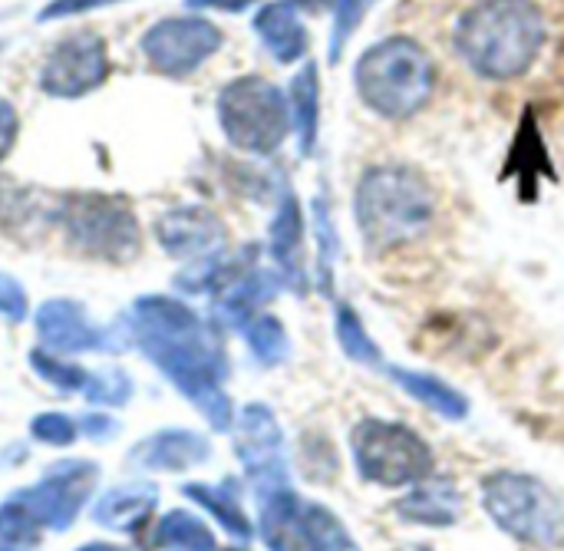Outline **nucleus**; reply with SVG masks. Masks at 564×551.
Wrapping results in <instances>:
<instances>
[{"instance_id": "obj_40", "label": "nucleus", "mask_w": 564, "mask_h": 551, "mask_svg": "<svg viewBox=\"0 0 564 551\" xmlns=\"http://www.w3.org/2000/svg\"><path fill=\"white\" fill-rule=\"evenodd\" d=\"M228 551H238V549H228Z\"/></svg>"}, {"instance_id": "obj_21", "label": "nucleus", "mask_w": 564, "mask_h": 551, "mask_svg": "<svg viewBox=\"0 0 564 551\" xmlns=\"http://www.w3.org/2000/svg\"><path fill=\"white\" fill-rule=\"evenodd\" d=\"M291 109H294V126L301 139V152L307 155L317 142V126H321V79L317 66L307 63L294 83H291Z\"/></svg>"}, {"instance_id": "obj_28", "label": "nucleus", "mask_w": 564, "mask_h": 551, "mask_svg": "<svg viewBox=\"0 0 564 551\" xmlns=\"http://www.w3.org/2000/svg\"><path fill=\"white\" fill-rule=\"evenodd\" d=\"M377 0H337V17H334V40H330V63H337L344 56V46L347 40L354 36V30L364 23L367 10L373 7Z\"/></svg>"}, {"instance_id": "obj_10", "label": "nucleus", "mask_w": 564, "mask_h": 551, "mask_svg": "<svg viewBox=\"0 0 564 551\" xmlns=\"http://www.w3.org/2000/svg\"><path fill=\"white\" fill-rule=\"evenodd\" d=\"M96 479V466L93 463H56L46 469L43 483L13 496L20 499L40 526H50L53 532H66L86 499V493L93 489Z\"/></svg>"}, {"instance_id": "obj_27", "label": "nucleus", "mask_w": 564, "mask_h": 551, "mask_svg": "<svg viewBox=\"0 0 564 551\" xmlns=\"http://www.w3.org/2000/svg\"><path fill=\"white\" fill-rule=\"evenodd\" d=\"M36 529H40L36 516L20 499H10L7 506H0V539L7 545H33Z\"/></svg>"}, {"instance_id": "obj_8", "label": "nucleus", "mask_w": 564, "mask_h": 551, "mask_svg": "<svg viewBox=\"0 0 564 551\" xmlns=\"http://www.w3.org/2000/svg\"><path fill=\"white\" fill-rule=\"evenodd\" d=\"M261 536L271 551H354L347 529L334 512L297 499L291 489H274L264 496Z\"/></svg>"}, {"instance_id": "obj_38", "label": "nucleus", "mask_w": 564, "mask_h": 551, "mask_svg": "<svg viewBox=\"0 0 564 551\" xmlns=\"http://www.w3.org/2000/svg\"><path fill=\"white\" fill-rule=\"evenodd\" d=\"M79 551H122V549H116V545H102V542H93V545H86V549H79Z\"/></svg>"}, {"instance_id": "obj_3", "label": "nucleus", "mask_w": 564, "mask_h": 551, "mask_svg": "<svg viewBox=\"0 0 564 551\" xmlns=\"http://www.w3.org/2000/svg\"><path fill=\"white\" fill-rule=\"evenodd\" d=\"M354 212L367 248L373 255H390L433 231L440 202L433 182L420 169L406 162H383L360 175Z\"/></svg>"}, {"instance_id": "obj_30", "label": "nucleus", "mask_w": 564, "mask_h": 551, "mask_svg": "<svg viewBox=\"0 0 564 551\" xmlns=\"http://www.w3.org/2000/svg\"><path fill=\"white\" fill-rule=\"evenodd\" d=\"M30 364L40 370V377H43V380L56 383L59 390H86V383H89L86 370H79V367H63V364L50 360L46 354H33V357H30Z\"/></svg>"}, {"instance_id": "obj_11", "label": "nucleus", "mask_w": 564, "mask_h": 551, "mask_svg": "<svg viewBox=\"0 0 564 551\" xmlns=\"http://www.w3.org/2000/svg\"><path fill=\"white\" fill-rule=\"evenodd\" d=\"M238 456L248 469V476L258 486V496L264 499L274 489H288V466H284V443L278 420L268 407L251 403L241 413L238 423Z\"/></svg>"}, {"instance_id": "obj_31", "label": "nucleus", "mask_w": 564, "mask_h": 551, "mask_svg": "<svg viewBox=\"0 0 564 551\" xmlns=\"http://www.w3.org/2000/svg\"><path fill=\"white\" fill-rule=\"evenodd\" d=\"M33 436L50 446H69L76 440V423L59 413H43L33 420Z\"/></svg>"}, {"instance_id": "obj_36", "label": "nucleus", "mask_w": 564, "mask_h": 551, "mask_svg": "<svg viewBox=\"0 0 564 551\" xmlns=\"http://www.w3.org/2000/svg\"><path fill=\"white\" fill-rule=\"evenodd\" d=\"M254 0H188V7H218V10H245Z\"/></svg>"}, {"instance_id": "obj_33", "label": "nucleus", "mask_w": 564, "mask_h": 551, "mask_svg": "<svg viewBox=\"0 0 564 551\" xmlns=\"http://www.w3.org/2000/svg\"><path fill=\"white\" fill-rule=\"evenodd\" d=\"M79 423H83L79 430H83L89 440H112V436L119 433V423L109 420V417H83Z\"/></svg>"}, {"instance_id": "obj_24", "label": "nucleus", "mask_w": 564, "mask_h": 551, "mask_svg": "<svg viewBox=\"0 0 564 551\" xmlns=\"http://www.w3.org/2000/svg\"><path fill=\"white\" fill-rule=\"evenodd\" d=\"M155 545H172L182 551H215V539L205 522L188 512H169L155 529Z\"/></svg>"}, {"instance_id": "obj_9", "label": "nucleus", "mask_w": 564, "mask_h": 551, "mask_svg": "<svg viewBox=\"0 0 564 551\" xmlns=\"http://www.w3.org/2000/svg\"><path fill=\"white\" fill-rule=\"evenodd\" d=\"M218 46H221L218 26H212L208 20H195V17H188V20H182V17L178 20H162L142 40V50L152 60V66L169 73V76L192 73Z\"/></svg>"}, {"instance_id": "obj_22", "label": "nucleus", "mask_w": 564, "mask_h": 551, "mask_svg": "<svg viewBox=\"0 0 564 551\" xmlns=\"http://www.w3.org/2000/svg\"><path fill=\"white\" fill-rule=\"evenodd\" d=\"M390 377L410 393V397H416L420 403H426V407H433L436 413H443L446 420H463L466 417V400L453 390V387H446L443 380H436V377H430V374H413V370H390Z\"/></svg>"}, {"instance_id": "obj_20", "label": "nucleus", "mask_w": 564, "mask_h": 551, "mask_svg": "<svg viewBox=\"0 0 564 551\" xmlns=\"http://www.w3.org/2000/svg\"><path fill=\"white\" fill-rule=\"evenodd\" d=\"M159 503V493L155 486L149 483H132V486H122V489H112L99 499V506L93 509V519L99 526H109V529H132L142 516H149V509Z\"/></svg>"}, {"instance_id": "obj_12", "label": "nucleus", "mask_w": 564, "mask_h": 551, "mask_svg": "<svg viewBox=\"0 0 564 551\" xmlns=\"http://www.w3.org/2000/svg\"><path fill=\"white\" fill-rule=\"evenodd\" d=\"M106 46L96 33H76L66 36L46 69H43V86L53 96H79L106 79Z\"/></svg>"}, {"instance_id": "obj_15", "label": "nucleus", "mask_w": 564, "mask_h": 551, "mask_svg": "<svg viewBox=\"0 0 564 551\" xmlns=\"http://www.w3.org/2000/svg\"><path fill=\"white\" fill-rule=\"evenodd\" d=\"M208 443L195 433H182V430H169L159 433L152 440H145L135 453L132 463L142 469H188L195 463L208 460Z\"/></svg>"}, {"instance_id": "obj_1", "label": "nucleus", "mask_w": 564, "mask_h": 551, "mask_svg": "<svg viewBox=\"0 0 564 551\" xmlns=\"http://www.w3.org/2000/svg\"><path fill=\"white\" fill-rule=\"evenodd\" d=\"M132 327L149 360L165 370L215 430H228L231 403L221 390L228 367L212 331L172 298H142L132 311Z\"/></svg>"}, {"instance_id": "obj_6", "label": "nucleus", "mask_w": 564, "mask_h": 551, "mask_svg": "<svg viewBox=\"0 0 564 551\" xmlns=\"http://www.w3.org/2000/svg\"><path fill=\"white\" fill-rule=\"evenodd\" d=\"M354 466L360 479L377 486H420L433 476L436 460L423 436L400 423L364 420L350 433Z\"/></svg>"}, {"instance_id": "obj_13", "label": "nucleus", "mask_w": 564, "mask_h": 551, "mask_svg": "<svg viewBox=\"0 0 564 551\" xmlns=\"http://www.w3.org/2000/svg\"><path fill=\"white\" fill-rule=\"evenodd\" d=\"M36 331L50 350H96L109 344V337L96 331L73 301H46L36 311Z\"/></svg>"}, {"instance_id": "obj_34", "label": "nucleus", "mask_w": 564, "mask_h": 551, "mask_svg": "<svg viewBox=\"0 0 564 551\" xmlns=\"http://www.w3.org/2000/svg\"><path fill=\"white\" fill-rule=\"evenodd\" d=\"M13 136H17V112L10 109V102L0 99V155L10 149Z\"/></svg>"}, {"instance_id": "obj_25", "label": "nucleus", "mask_w": 564, "mask_h": 551, "mask_svg": "<svg viewBox=\"0 0 564 551\" xmlns=\"http://www.w3.org/2000/svg\"><path fill=\"white\" fill-rule=\"evenodd\" d=\"M245 337H248L254 357L268 367H274L288 357V334L278 317H251L245 327Z\"/></svg>"}, {"instance_id": "obj_16", "label": "nucleus", "mask_w": 564, "mask_h": 551, "mask_svg": "<svg viewBox=\"0 0 564 551\" xmlns=\"http://www.w3.org/2000/svg\"><path fill=\"white\" fill-rule=\"evenodd\" d=\"M264 46L281 60V63H294L307 53V30L297 20L291 3H264L258 20H254Z\"/></svg>"}, {"instance_id": "obj_5", "label": "nucleus", "mask_w": 564, "mask_h": 551, "mask_svg": "<svg viewBox=\"0 0 564 551\" xmlns=\"http://www.w3.org/2000/svg\"><path fill=\"white\" fill-rule=\"evenodd\" d=\"M482 506L496 526L535 549H555L564 536L562 503L532 476L496 473L482 479Z\"/></svg>"}, {"instance_id": "obj_7", "label": "nucleus", "mask_w": 564, "mask_h": 551, "mask_svg": "<svg viewBox=\"0 0 564 551\" xmlns=\"http://www.w3.org/2000/svg\"><path fill=\"white\" fill-rule=\"evenodd\" d=\"M218 119L225 136L245 152H274L291 126V109L284 93L261 79L245 76L221 89L218 96Z\"/></svg>"}, {"instance_id": "obj_23", "label": "nucleus", "mask_w": 564, "mask_h": 551, "mask_svg": "<svg viewBox=\"0 0 564 551\" xmlns=\"http://www.w3.org/2000/svg\"><path fill=\"white\" fill-rule=\"evenodd\" d=\"M185 496L202 503L235 539H241V542L251 539V522L245 519V512H241V506L235 499V486L231 483L228 486H185Z\"/></svg>"}, {"instance_id": "obj_32", "label": "nucleus", "mask_w": 564, "mask_h": 551, "mask_svg": "<svg viewBox=\"0 0 564 551\" xmlns=\"http://www.w3.org/2000/svg\"><path fill=\"white\" fill-rule=\"evenodd\" d=\"M0 314L10 317V321H23V314H26V294L7 274H0Z\"/></svg>"}, {"instance_id": "obj_18", "label": "nucleus", "mask_w": 564, "mask_h": 551, "mask_svg": "<svg viewBox=\"0 0 564 551\" xmlns=\"http://www.w3.org/2000/svg\"><path fill=\"white\" fill-rule=\"evenodd\" d=\"M159 235H162L165 248L175 251V255H205V251H212L225 238L221 225L212 215H205V212L169 215L159 225Z\"/></svg>"}, {"instance_id": "obj_14", "label": "nucleus", "mask_w": 564, "mask_h": 551, "mask_svg": "<svg viewBox=\"0 0 564 551\" xmlns=\"http://www.w3.org/2000/svg\"><path fill=\"white\" fill-rule=\"evenodd\" d=\"M69 222H73V235L99 251H112V248L126 251L135 245L132 218L109 202H99V198L76 202V212L69 215Z\"/></svg>"}, {"instance_id": "obj_26", "label": "nucleus", "mask_w": 564, "mask_h": 551, "mask_svg": "<svg viewBox=\"0 0 564 551\" xmlns=\"http://www.w3.org/2000/svg\"><path fill=\"white\" fill-rule=\"evenodd\" d=\"M337 337H340V347L347 350L350 360L380 367V350L373 347V341L367 337L360 317H357L350 307H340V311H337Z\"/></svg>"}, {"instance_id": "obj_17", "label": "nucleus", "mask_w": 564, "mask_h": 551, "mask_svg": "<svg viewBox=\"0 0 564 551\" xmlns=\"http://www.w3.org/2000/svg\"><path fill=\"white\" fill-rule=\"evenodd\" d=\"M463 512V499L449 483H423L400 506L397 516L420 526H453Z\"/></svg>"}, {"instance_id": "obj_41", "label": "nucleus", "mask_w": 564, "mask_h": 551, "mask_svg": "<svg viewBox=\"0 0 564 551\" xmlns=\"http://www.w3.org/2000/svg\"><path fill=\"white\" fill-rule=\"evenodd\" d=\"M0 551H3V549H0Z\"/></svg>"}, {"instance_id": "obj_2", "label": "nucleus", "mask_w": 564, "mask_h": 551, "mask_svg": "<svg viewBox=\"0 0 564 551\" xmlns=\"http://www.w3.org/2000/svg\"><path fill=\"white\" fill-rule=\"evenodd\" d=\"M552 36L539 0H469L449 30L453 56L489 83L525 79Z\"/></svg>"}, {"instance_id": "obj_39", "label": "nucleus", "mask_w": 564, "mask_h": 551, "mask_svg": "<svg viewBox=\"0 0 564 551\" xmlns=\"http://www.w3.org/2000/svg\"><path fill=\"white\" fill-rule=\"evenodd\" d=\"M403 551H430V549H420V545H413V549H403Z\"/></svg>"}, {"instance_id": "obj_35", "label": "nucleus", "mask_w": 564, "mask_h": 551, "mask_svg": "<svg viewBox=\"0 0 564 551\" xmlns=\"http://www.w3.org/2000/svg\"><path fill=\"white\" fill-rule=\"evenodd\" d=\"M93 3H102V0H56L53 7H46L40 17L50 20V17H59V13H73V10H83V7H93Z\"/></svg>"}, {"instance_id": "obj_19", "label": "nucleus", "mask_w": 564, "mask_h": 551, "mask_svg": "<svg viewBox=\"0 0 564 551\" xmlns=\"http://www.w3.org/2000/svg\"><path fill=\"white\" fill-rule=\"evenodd\" d=\"M301 245H304V222H301V205L288 195L278 208V218L271 225V255L284 278L301 288Z\"/></svg>"}, {"instance_id": "obj_37", "label": "nucleus", "mask_w": 564, "mask_h": 551, "mask_svg": "<svg viewBox=\"0 0 564 551\" xmlns=\"http://www.w3.org/2000/svg\"><path fill=\"white\" fill-rule=\"evenodd\" d=\"M294 10H307V13H324L327 7H337V0H284Z\"/></svg>"}, {"instance_id": "obj_4", "label": "nucleus", "mask_w": 564, "mask_h": 551, "mask_svg": "<svg viewBox=\"0 0 564 551\" xmlns=\"http://www.w3.org/2000/svg\"><path fill=\"white\" fill-rule=\"evenodd\" d=\"M354 83L360 99L377 116L400 122L430 106L436 89V63L420 40L393 33L364 50L354 66Z\"/></svg>"}, {"instance_id": "obj_29", "label": "nucleus", "mask_w": 564, "mask_h": 551, "mask_svg": "<svg viewBox=\"0 0 564 551\" xmlns=\"http://www.w3.org/2000/svg\"><path fill=\"white\" fill-rule=\"evenodd\" d=\"M86 397L102 407H122L132 397V383L126 380L122 370H102L86 383Z\"/></svg>"}]
</instances>
